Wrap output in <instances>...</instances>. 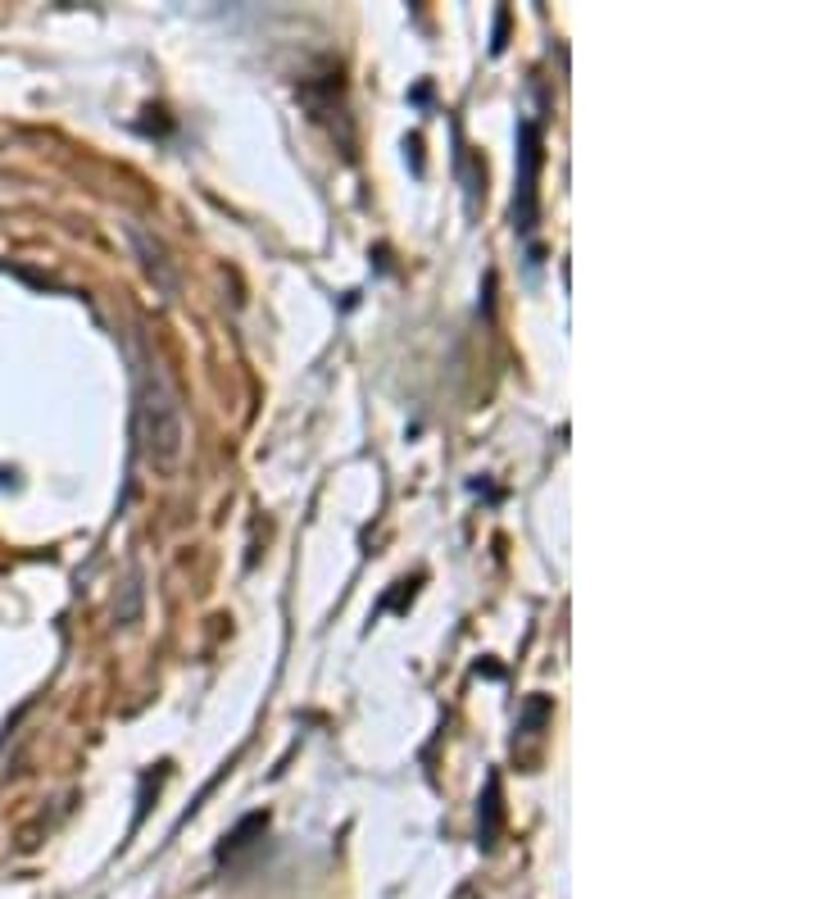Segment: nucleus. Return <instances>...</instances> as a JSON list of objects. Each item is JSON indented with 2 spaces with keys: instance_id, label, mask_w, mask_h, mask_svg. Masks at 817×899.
<instances>
[{
  "instance_id": "1",
  "label": "nucleus",
  "mask_w": 817,
  "mask_h": 899,
  "mask_svg": "<svg viewBox=\"0 0 817 899\" xmlns=\"http://www.w3.org/2000/svg\"><path fill=\"white\" fill-rule=\"evenodd\" d=\"M137 436L150 464H178L182 441H187L178 400L168 391L164 373L150 364L137 368Z\"/></svg>"
}]
</instances>
